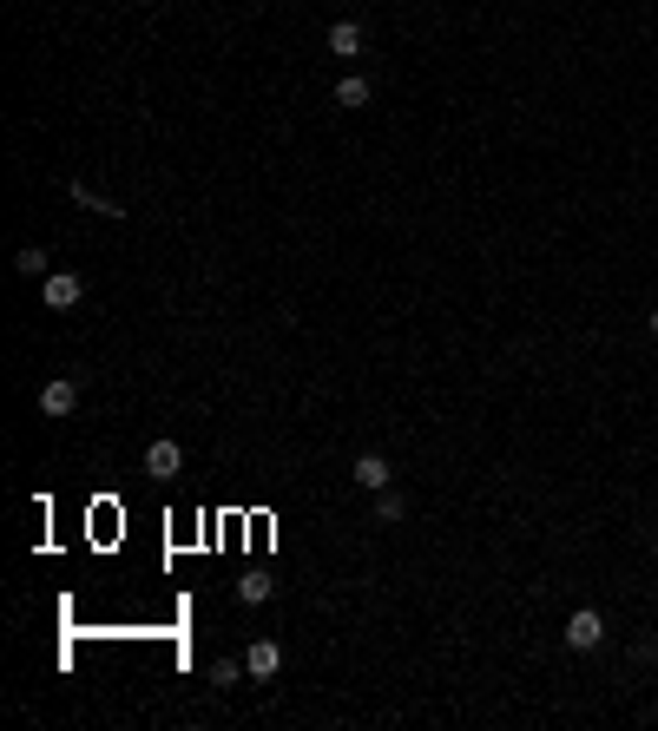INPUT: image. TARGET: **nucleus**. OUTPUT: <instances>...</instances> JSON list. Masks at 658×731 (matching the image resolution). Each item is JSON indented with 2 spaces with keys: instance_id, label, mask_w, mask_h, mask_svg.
I'll return each instance as SVG.
<instances>
[{
  "instance_id": "1",
  "label": "nucleus",
  "mask_w": 658,
  "mask_h": 731,
  "mask_svg": "<svg viewBox=\"0 0 658 731\" xmlns=\"http://www.w3.org/2000/svg\"><path fill=\"white\" fill-rule=\"evenodd\" d=\"M73 409H79V382H73V376L40 382V415H47V422H66Z\"/></svg>"
},
{
  "instance_id": "2",
  "label": "nucleus",
  "mask_w": 658,
  "mask_h": 731,
  "mask_svg": "<svg viewBox=\"0 0 658 731\" xmlns=\"http://www.w3.org/2000/svg\"><path fill=\"white\" fill-rule=\"evenodd\" d=\"M349 475H356V488H362V494H382V488H395V468H389V455H376V448H362Z\"/></svg>"
},
{
  "instance_id": "3",
  "label": "nucleus",
  "mask_w": 658,
  "mask_h": 731,
  "mask_svg": "<svg viewBox=\"0 0 658 731\" xmlns=\"http://www.w3.org/2000/svg\"><path fill=\"white\" fill-rule=\"evenodd\" d=\"M79 297H86V284H79L73 271H47L40 277V303H47V310H73Z\"/></svg>"
},
{
  "instance_id": "4",
  "label": "nucleus",
  "mask_w": 658,
  "mask_h": 731,
  "mask_svg": "<svg viewBox=\"0 0 658 731\" xmlns=\"http://www.w3.org/2000/svg\"><path fill=\"white\" fill-rule=\"evenodd\" d=\"M599 639H606V620H599L593 606H580V613L566 620V652H593Z\"/></svg>"
},
{
  "instance_id": "5",
  "label": "nucleus",
  "mask_w": 658,
  "mask_h": 731,
  "mask_svg": "<svg viewBox=\"0 0 658 731\" xmlns=\"http://www.w3.org/2000/svg\"><path fill=\"white\" fill-rule=\"evenodd\" d=\"M178 468H185V448H178V442H152V448H145V475L172 481Z\"/></svg>"
},
{
  "instance_id": "6",
  "label": "nucleus",
  "mask_w": 658,
  "mask_h": 731,
  "mask_svg": "<svg viewBox=\"0 0 658 731\" xmlns=\"http://www.w3.org/2000/svg\"><path fill=\"white\" fill-rule=\"evenodd\" d=\"M244 666H251V679H277V666H283V646H277V639H251Z\"/></svg>"
},
{
  "instance_id": "7",
  "label": "nucleus",
  "mask_w": 658,
  "mask_h": 731,
  "mask_svg": "<svg viewBox=\"0 0 658 731\" xmlns=\"http://www.w3.org/2000/svg\"><path fill=\"white\" fill-rule=\"evenodd\" d=\"M329 53H336V60H356L362 53V20H336V27H329Z\"/></svg>"
},
{
  "instance_id": "8",
  "label": "nucleus",
  "mask_w": 658,
  "mask_h": 731,
  "mask_svg": "<svg viewBox=\"0 0 658 731\" xmlns=\"http://www.w3.org/2000/svg\"><path fill=\"white\" fill-rule=\"evenodd\" d=\"M369 99H376V86L362 80V73H343V80H336V106H349V112H362V106H369Z\"/></svg>"
},
{
  "instance_id": "9",
  "label": "nucleus",
  "mask_w": 658,
  "mask_h": 731,
  "mask_svg": "<svg viewBox=\"0 0 658 731\" xmlns=\"http://www.w3.org/2000/svg\"><path fill=\"white\" fill-rule=\"evenodd\" d=\"M14 271H20V277H27V284H40V277H47V271H53V257H47V251H40V244H20V251H14Z\"/></svg>"
},
{
  "instance_id": "10",
  "label": "nucleus",
  "mask_w": 658,
  "mask_h": 731,
  "mask_svg": "<svg viewBox=\"0 0 658 731\" xmlns=\"http://www.w3.org/2000/svg\"><path fill=\"white\" fill-rule=\"evenodd\" d=\"M270 593H277V580H270V573H244V580H237V600H244V606H264Z\"/></svg>"
},
{
  "instance_id": "11",
  "label": "nucleus",
  "mask_w": 658,
  "mask_h": 731,
  "mask_svg": "<svg viewBox=\"0 0 658 731\" xmlns=\"http://www.w3.org/2000/svg\"><path fill=\"white\" fill-rule=\"evenodd\" d=\"M244 672H251V666H244V659H211V672H204V679L218 685V692H231V685L244 679Z\"/></svg>"
},
{
  "instance_id": "12",
  "label": "nucleus",
  "mask_w": 658,
  "mask_h": 731,
  "mask_svg": "<svg viewBox=\"0 0 658 731\" xmlns=\"http://www.w3.org/2000/svg\"><path fill=\"white\" fill-rule=\"evenodd\" d=\"M402 514H408V494L402 488H382L376 494V521H402Z\"/></svg>"
},
{
  "instance_id": "13",
  "label": "nucleus",
  "mask_w": 658,
  "mask_h": 731,
  "mask_svg": "<svg viewBox=\"0 0 658 731\" xmlns=\"http://www.w3.org/2000/svg\"><path fill=\"white\" fill-rule=\"evenodd\" d=\"M73 198H79V205H86V211H99V218H126V211L112 205V198H99L93 185H73Z\"/></svg>"
},
{
  "instance_id": "14",
  "label": "nucleus",
  "mask_w": 658,
  "mask_h": 731,
  "mask_svg": "<svg viewBox=\"0 0 658 731\" xmlns=\"http://www.w3.org/2000/svg\"><path fill=\"white\" fill-rule=\"evenodd\" d=\"M645 330H652V336H658V303H652V310H645Z\"/></svg>"
}]
</instances>
